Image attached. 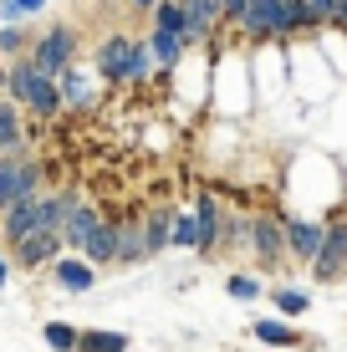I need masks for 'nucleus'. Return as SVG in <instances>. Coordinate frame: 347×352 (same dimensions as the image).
Returning a JSON list of instances; mask_svg holds the SVG:
<instances>
[{"label": "nucleus", "mask_w": 347, "mask_h": 352, "mask_svg": "<svg viewBox=\"0 0 347 352\" xmlns=\"http://www.w3.org/2000/svg\"><path fill=\"white\" fill-rule=\"evenodd\" d=\"M245 6H250V0H225V21H240Z\"/></svg>", "instance_id": "nucleus-30"}, {"label": "nucleus", "mask_w": 347, "mask_h": 352, "mask_svg": "<svg viewBox=\"0 0 347 352\" xmlns=\"http://www.w3.org/2000/svg\"><path fill=\"white\" fill-rule=\"evenodd\" d=\"M92 281H98L92 261H56V286L62 291H92Z\"/></svg>", "instance_id": "nucleus-17"}, {"label": "nucleus", "mask_w": 347, "mask_h": 352, "mask_svg": "<svg viewBox=\"0 0 347 352\" xmlns=\"http://www.w3.org/2000/svg\"><path fill=\"white\" fill-rule=\"evenodd\" d=\"M56 87H62V102H67V107H77V113L98 102V87H92V77H87V72H82L77 62H71L62 77H56Z\"/></svg>", "instance_id": "nucleus-11"}, {"label": "nucleus", "mask_w": 347, "mask_h": 352, "mask_svg": "<svg viewBox=\"0 0 347 352\" xmlns=\"http://www.w3.org/2000/svg\"><path fill=\"white\" fill-rule=\"evenodd\" d=\"M276 311H286V317H296V311H306V291H276Z\"/></svg>", "instance_id": "nucleus-26"}, {"label": "nucleus", "mask_w": 347, "mask_h": 352, "mask_svg": "<svg viewBox=\"0 0 347 352\" xmlns=\"http://www.w3.org/2000/svg\"><path fill=\"white\" fill-rule=\"evenodd\" d=\"M21 148V113L10 102H0V153Z\"/></svg>", "instance_id": "nucleus-21"}, {"label": "nucleus", "mask_w": 347, "mask_h": 352, "mask_svg": "<svg viewBox=\"0 0 347 352\" xmlns=\"http://www.w3.org/2000/svg\"><path fill=\"white\" fill-rule=\"evenodd\" d=\"M21 46H26V31H16V26L0 31V52H21Z\"/></svg>", "instance_id": "nucleus-29"}, {"label": "nucleus", "mask_w": 347, "mask_h": 352, "mask_svg": "<svg viewBox=\"0 0 347 352\" xmlns=\"http://www.w3.org/2000/svg\"><path fill=\"white\" fill-rule=\"evenodd\" d=\"M31 62L41 67L46 77H62V72L77 62V31H71V26H52V31L41 36V41H36Z\"/></svg>", "instance_id": "nucleus-4"}, {"label": "nucleus", "mask_w": 347, "mask_h": 352, "mask_svg": "<svg viewBox=\"0 0 347 352\" xmlns=\"http://www.w3.org/2000/svg\"><path fill=\"white\" fill-rule=\"evenodd\" d=\"M312 276H317V281H337V276H347V220L327 225L322 250L312 256Z\"/></svg>", "instance_id": "nucleus-7"}, {"label": "nucleus", "mask_w": 347, "mask_h": 352, "mask_svg": "<svg viewBox=\"0 0 347 352\" xmlns=\"http://www.w3.org/2000/svg\"><path fill=\"white\" fill-rule=\"evenodd\" d=\"M62 230H31L26 240H16V261L21 265H46V261H56L62 256Z\"/></svg>", "instance_id": "nucleus-9"}, {"label": "nucleus", "mask_w": 347, "mask_h": 352, "mask_svg": "<svg viewBox=\"0 0 347 352\" xmlns=\"http://www.w3.org/2000/svg\"><path fill=\"white\" fill-rule=\"evenodd\" d=\"M16 6H21V10H41L46 0H16Z\"/></svg>", "instance_id": "nucleus-32"}, {"label": "nucleus", "mask_w": 347, "mask_h": 352, "mask_svg": "<svg viewBox=\"0 0 347 352\" xmlns=\"http://www.w3.org/2000/svg\"><path fill=\"white\" fill-rule=\"evenodd\" d=\"M5 281H10V276H5V261H0V286H5Z\"/></svg>", "instance_id": "nucleus-34"}, {"label": "nucleus", "mask_w": 347, "mask_h": 352, "mask_svg": "<svg viewBox=\"0 0 347 352\" xmlns=\"http://www.w3.org/2000/svg\"><path fill=\"white\" fill-rule=\"evenodd\" d=\"M256 337H260V342H271V347H296V342H302V337H296L286 322H271V317L256 322Z\"/></svg>", "instance_id": "nucleus-20"}, {"label": "nucleus", "mask_w": 347, "mask_h": 352, "mask_svg": "<svg viewBox=\"0 0 347 352\" xmlns=\"http://www.w3.org/2000/svg\"><path fill=\"white\" fill-rule=\"evenodd\" d=\"M245 31V41H276V36H291V0H250L245 16L235 21Z\"/></svg>", "instance_id": "nucleus-3"}, {"label": "nucleus", "mask_w": 347, "mask_h": 352, "mask_svg": "<svg viewBox=\"0 0 347 352\" xmlns=\"http://www.w3.org/2000/svg\"><path fill=\"white\" fill-rule=\"evenodd\" d=\"M337 26L347 31V0H337Z\"/></svg>", "instance_id": "nucleus-31"}, {"label": "nucleus", "mask_w": 347, "mask_h": 352, "mask_svg": "<svg viewBox=\"0 0 347 352\" xmlns=\"http://www.w3.org/2000/svg\"><path fill=\"white\" fill-rule=\"evenodd\" d=\"M322 235H327V225H312V220H286V245H291L296 261H312L322 250Z\"/></svg>", "instance_id": "nucleus-12"}, {"label": "nucleus", "mask_w": 347, "mask_h": 352, "mask_svg": "<svg viewBox=\"0 0 347 352\" xmlns=\"http://www.w3.org/2000/svg\"><path fill=\"white\" fill-rule=\"evenodd\" d=\"M225 291H230L235 301H250V296H260V281H256V276H230Z\"/></svg>", "instance_id": "nucleus-25"}, {"label": "nucleus", "mask_w": 347, "mask_h": 352, "mask_svg": "<svg viewBox=\"0 0 347 352\" xmlns=\"http://www.w3.org/2000/svg\"><path fill=\"white\" fill-rule=\"evenodd\" d=\"M148 256V235H143V220H117V265H133Z\"/></svg>", "instance_id": "nucleus-14"}, {"label": "nucleus", "mask_w": 347, "mask_h": 352, "mask_svg": "<svg viewBox=\"0 0 347 352\" xmlns=\"http://www.w3.org/2000/svg\"><path fill=\"white\" fill-rule=\"evenodd\" d=\"M174 245L194 250V214H174Z\"/></svg>", "instance_id": "nucleus-27"}, {"label": "nucleus", "mask_w": 347, "mask_h": 352, "mask_svg": "<svg viewBox=\"0 0 347 352\" xmlns=\"http://www.w3.org/2000/svg\"><path fill=\"white\" fill-rule=\"evenodd\" d=\"M77 352H128V337L123 332H82Z\"/></svg>", "instance_id": "nucleus-19"}, {"label": "nucleus", "mask_w": 347, "mask_h": 352, "mask_svg": "<svg viewBox=\"0 0 347 352\" xmlns=\"http://www.w3.org/2000/svg\"><path fill=\"white\" fill-rule=\"evenodd\" d=\"M184 6V46L210 41L225 26V0H179Z\"/></svg>", "instance_id": "nucleus-6"}, {"label": "nucleus", "mask_w": 347, "mask_h": 352, "mask_svg": "<svg viewBox=\"0 0 347 352\" xmlns=\"http://www.w3.org/2000/svg\"><path fill=\"white\" fill-rule=\"evenodd\" d=\"M306 6H312V16L322 26H337V0H306Z\"/></svg>", "instance_id": "nucleus-28"}, {"label": "nucleus", "mask_w": 347, "mask_h": 352, "mask_svg": "<svg viewBox=\"0 0 347 352\" xmlns=\"http://www.w3.org/2000/svg\"><path fill=\"white\" fill-rule=\"evenodd\" d=\"M250 250H256L260 265H286L291 245H286V220H281V214H260V220H250Z\"/></svg>", "instance_id": "nucleus-5"}, {"label": "nucleus", "mask_w": 347, "mask_h": 352, "mask_svg": "<svg viewBox=\"0 0 347 352\" xmlns=\"http://www.w3.org/2000/svg\"><path fill=\"white\" fill-rule=\"evenodd\" d=\"M220 204H214V194H194V250H214V240H220Z\"/></svg>", "instance_id": "nucleus-10"}, {"label": "nucleus", "mask_w": 347, "mask_h": 352, "mask_svg": "<svg viewBox=\"0 0 347 352\" xmlns=\"http://www.w3.org/2000/svg\"><path fill=\"white\" fill-rule=\"evenodd\" d=\"M148 77H153V52H148V41H138L133 62H128V82H148Z\"/></svg>", "instance_id": "nucleus-23"}, {"label": "nucleus", "mask_w": 347, "mask_h": 352, "mask_svg": "<svg viewBox=\"0 0 347 352\" xmlns=\"http://www.w3.org/2000/svg\"><path fill=\"white\" fill-rule=\"evenodd\" d=\"M98 220H102V214L98 210H92V204H71V214H67V225H62V240H67V245H87V235H92V230H98Z\"/></svg>", "instance_id": "nucleus-15"}, {"label": "nucleus", "mask_w": 347, "mask_h": 352, "mask_svg": "<svg viewBox=\"0 0 347 352\" xmlns=\"http://www.w3.org/2000/svg\"><path fill=\"white\" fill-rule=\"evenodd\" d=\"M133 6H138V10H153V6H159V0H133Z\"/></svg>", "instance_id": "nucleus-33"}, {"label": "nucleus", "mask_w": 347, "mask_h": 352, "mask_svg": "<svg viewBox=\"0 0 347 352\" xmlns=\"http://www.w3.org/2000/svg\"><path fill=\"white\" fill-rule=\"evenodd\" d=\"M133 46H138V41H128V36H107V41L98 46V77H102V82H128Z\"/></svg>", "instance_id": "nucleus-8"}, {"label": "nucleus", "mask_w": 347, "mask_h": 352, "mask_svg": "<svg viewBox=\"0 0 347 352\" xmlns=\"http://www.w3.org/2000/svg\"><path fill=\"white\" fill-rule=\"evenodd\" d=\"M5 87L16 97L21 107H26L31 118H41V123H52V118H62V87H56V77H46L36 62H16L5 72Z\"/></svg>", "instance_id": "nucleus-1"}, {"label": "nucleus", "mask_w": 347, "mask_h": 352, "mask_svg": "<svg viewBox=\"0 0 347 352\" xmlns=\"http://www.w3.org/2000/svg\"><path fill=\"white\" fill-rule=\"evenodd\" d=\"M31 194H41V164H36L31 153L10 148L5 159H0V214L16 199H31Z\"/></svg>", "instance_id": "nucleus-2"}, {"label": "nucleus", "mask_w": 347, "mask_h": 352, "mask_svg": "<svg viewBox=\"0 0 347 352\" xmlns=\"http://www.w3.org/2000/svg\"><path fill=\"white\" fill-rule=\"evenodd\" d=\"M143 235H148V256H159V250L174 245V210L169 204H159V210L143 220Z\"/></svg>", "instance_id": "nucleus-16"}, {"label": "nucleus", "mask_w": 347, "mask_h": 352, "mask_svg": "<svg viewBox=\"0 0 347 352\" xmlns=\"http://www.w3.org/2000/svg\"><path fill=\"white\" fill-rule=\"evenodd\" d=\"M82 256L92 265H107L117 261V220H98V230L87 235V245H82Z\"/></svg>", "instance_id": "nucleus-13"}, {"label": "nucleus", "mask_w": 347, "mask_h": 352, "mask_svg": "<svg viewBox=\"0 0 347 352\" xmlns=\"http://www.w3.org/2000/svg\"><path fill=\"white\" fill-rule=\"evenodd\" d=\"M153 31H179L184 36V6H179V0H159V6H153Z\"/></svg>", "instance_id": "nucleus-22"}, {"label": "nucleus", "mask_w": 347, "mask_h": 352, "mask_svg": "<svg viewBox=\"0 0 347 352\" xmlns=\"http://www.w3.org/2000/svg\"><path fill=\"white\" fill-rule=\"evenodd\" d=\"M77 337H82V332H71L67 322H52V327H46V342H52L56 352H77Z\"/></svg>", "instance_id": "nucleus-24"}, {"label": "nucleus", "mask_w": 347, "mask_h": 352, "mask_svg": "<svg viewBox=\"0 0 347 352\" xmlns=\"http://www.w3.org/2000/svg\"><path fill=\"white\" fill-rule=\"evenodd\" d=\"M148 52H153V67H179V56H184V36H179V31H153Z\"/></svg>", "instance_id": "nucleus-18"}]
</instances>
